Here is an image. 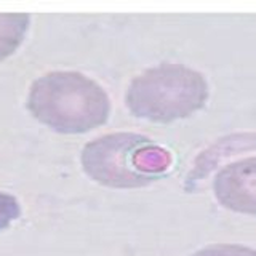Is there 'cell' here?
I'll return each mask as SVG.
<instances>
[{
	"mask_svg": "<svg viewBox=\"0 0 256 256\" xmlns=\"http://www.w3.org/2000/svg\"><path fill=\"white\" fill-rule=\"evenodd\" d=\"M28 109L37 120L60 133H85L109 117L104 88L80 72H50L30 86Z\"/></svg>",
	"mask_w": 256,
	"mask_h": 256,
	"instance_id": "obj_1",
	"label": "cell"
},
{
	"mask_svg": "<svg viewBox=\"0 0 256 256\" xmlns=\"http://www.w3.org/2000/svg\"><path fill=\"white\" fill-rule=\"evenodd\" d=\"M256 149V133L252 134H236L229 138L220 140L213 148L205 150L202 156L197 157L196 165L189 174V180H198L205 176L210 170H213L214 165L221 162L222 157H230L237 152Z\"/></svg>",
	"mask_w": 256,
	"mask_h": 256,
	"instance_id": "obj_5",
	"label": "cell"
},
{
	"mask_svg": "<svg viewBox=\"0 0 256 256\" xmlns=\"http://www.w3.org/2000/svg\"><path fill=\"white\" fill-rule=\"evenodd\" d=\"M21 214L20 202L12 194L0 192V230L6 229Z\"/></svg>",
	"mask_w": 256,
	"mask_h": 256,
	"instance_id": "obj_7",
	"label": "cell"
},
{
	"mask_svg": "<svg viewBox=\"0 0 256 256\" xmlns=\"http://www.w3.org/2000/svg\"><path fill=\"white\" fill-rule=\"evenodd\" d=\"M208 100V84L200 72L181 64L150 68L132 80L126 106L140 118L173 122L202 109Z\"/></svg>",
	"mask_w": 256,
	"mask_h": 256,
	"instance_id": "obj_2",
	"label": "cell"
},
{
	"mask_svg": "<svg viewBox=\"0 0 256 256\" xmlns=\"http://www.w3.org/2000/svg\"><path fill=\"white\" fill-rule=\"evenodd\" d=\"M218 202L232 212L256 214V157L226 165L213 182Z\"/></svg>",
	"mask_w": 256,
	"mask_h": 256,
	"instance_id": "obj_4",
	"label": "cell"
},
{
	"mask_svg": "<svg viewBox=\"0 0 256 256\" xmlns=\"http://www.w3.org/2000/svg\"><path fill=\"white\" fill-rule=\"evenodd\" d=\"M152 146L146 136L116 133L86 144L82 154L85 172L110 188H142L157 180L144 166V154Z\"/></svg>",
	"mask_w": 256,
	"mask_h": 256,
	"instance_id": "obj_3",
	"label": "cell"
},
{
	"mask_svg": "<svg viewBox=\"0 0 256 256\" xmlns=\"http://www.w3.org/2000/svg\"><path fill=\"white\" fill-rule=\"evenodd\" d=\"M30 16L24 13H0V61L16 52L28 34Z\"/></svg>",
	"mask_w": 256,
	"mask_h": 256,
	"instance_id": "obj_6",
	"label": "cell"
},
{
	"mask_svg": "<svg viewBox=\"0 0 256 256\" xmlns=\"http://www.w3.org/2000/svg\"><path fill=\"white\" fill-rule=\"evenodd\" d=\"M192 256H256V250L242 245H212L196 252Z\"/></svg>",
	"mask_w": 256,
	"mask_h": 256,
	"instance_id": "obj_8",
	"label": "cell"
}]
</instances>
